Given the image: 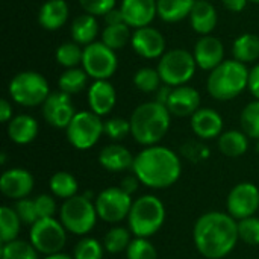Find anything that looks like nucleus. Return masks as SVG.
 I'll list each match as a JSON object with an SVG mask.
<instances>
[{"label":"nucleus","instance_id":"1","mask_svg":"<svg viewBox=\"0 0 259 259\" xmlns=\"http://www.w3.org/2000/svg\"><path fill=\"white\" fill-rule=\"evenodd\" d=\"M193 238L202 256L206 259L226 258L240 240L238 222L226 212H206L197 219Z\"/></svg>","mask_w":259,"mask_h":259},{"label":"nucleus","instance_id":"2","mask_svg":"<svg viewBox=\"0 0 259 259\" xmlns=\"http://www.w3.org/2000/svg\"><path fill=\"white\" fill-rule=\"evenodd\" d=\"M132 171L143 185L153 190H164L179 181L182 162L178 153L168 147L150 146L135 156Z\"/></svg>","mask_w":259,"mask_h":259},{"label":"nucleus","instance_id":"3","mask_svg":"<svg viewBox=\"0 0 259 259\" xmlns=\"http://www.w3.org/2000/svg\"><path fill=\"white\" fill-rule=\"evenodd\" d=\"M170 111L158 102H146L135 108L131 115V135L144 146H158L170 129Z\"/></svg>","mask_w":259,"mask_h":259},{"label":"nucleus","instance_id":"4","mask_svg":"<svg viewBox=\"0 0 259 259\" xmlns=\"http://www.w3.org/2000/svg\"><path fill=\"white\" fill-rule=\"evenodd\" d=\"M249 71L246 64L235 59H225L219 67L209 71L206 80L209 96L220 102L238 97L249 85Z\"/></svg>","mask_w":259,"mask_h":259},{"label":"nucleus","instance_id":"5","mask_svg":"<svg viewBox=\"0 0 259 259\" xmlns=\"http://www.w3.org/2000/svg\"><path fill=\"white\" fill-rule=\"evenodd\" d=\"M164 222L165 206L156 196L146 194L134 200L127 215V225L135 237L150 238L162 228Z\"/></svg>","mask_w":259,"mask_h":259},{"label":"nucleus","instance_id":"6","mask_svg":"<svg viewBox=\"0 0 259 259\" xmlns=\"http://www.w3.org/2000/svg\"><path fill=\"white\" fill-rule=\"evenodd\" d=\"M11 99L26 108H33L42 105L50 96V88L47 79L36 71H21L17 73L9 82Z\"/></svg>","mask_w":259,"mask_h":259},{"label":"nucleus","instance_id":"7","mask_svg":"<svg viewBox=\"0 0 259 259\" xmlns=\"http://www.w3.org/2000/svg\"><path fill=\"white\" fill-rule=\"evenodd\" d=\"M97 211L96 205L91 199L83 196H74L71 199L64 200L59 220L67 229L74 235H87L93 231L97 222Z\"/></svg>","mask_w":259,"mask_h":259},{"label":"nucleus","instance_id":"8","mask_svg":"<svg viewBox=\"0 0 259 259\" xmlns=\"http://www.w3.org/2000/svg\"><path fill=\"white\" fill-rule=\"evenodd\" d=\"M196 67L197 64L193 53L184 49H173L161 56L156 70L164 85L176 88L193 79Z\"/></svg>","mask_w":259,"mask_h":259},{"label":"nucleus","instance_id":"9","mask_svg":"<svg viewBox=\"0 0 259 259\" xmlns=\"http://www.w3.org/2000/svg\"><path fill=\"white\" fill-rule=\"evenodd\" d=\"M29 243L36 249L38 253L46 256L61 253L67 243V229L53 217L50 219H39L36 223L30 226L29 232Z\"/></svg>","mask_w":259,"mask_h":259},{"label":"nucleus","instance_id":"10","mask_svg":"<svg viewBox=\"0 0 259 259\" xmlns=\"http://www.w3.org/2000/svg\"><path fill=\"white\" fill-rule=\"evenodd\" d=\"M68 143L77 150H88L97 144L103 135V121L93 111L76 112L65 129Z\"/></svg>","mask_w":259,"mask_h":259},{"label":"nucleus","instance_id":"11","mask_svg":"<svg viewBox=\"0 0 259 259\" xmlns=\"http://www.w3.org/2000/svg\"><path fill=\"white\" fill-rule=\"evenodd\" d=\"M82 67L94 80H108L118 67L117 55L102 41H96L83 47Z\"/></svg>","mask_w":259,"mask_h":259},{"label":"nucleus","instance_id":"12","mask_svg":"<svg viewBox=\"0 0 259 259\" xmlns=\"http://www.w3.org/2000/svg\"><path fill=\"white\" fill-rule=\"evenodd\" d=\"M94 205L100 220L106 223H120L127 219L134 200L132 196L126 194L120 187H109L96 197Z\"/></svg>","mask_w":259,"mask_h":259},{"label":"nucleus","instance_id":"13","mask_svg":"<svg viewBox=\"0 0 259 259\" xmlns=\"http://www.w3.org/2000/svg\"><path fill=\"white\" fill-rule=\"evenodd\" d=\"M228 214L237 222L253 217L259 208V190L250 182L235 185L226 200Z\"/></svg>","mask_w":259,"mask_h":259},{"label":"nucleus","instance_id":"14","mask_svg":"<svg viewBox=\"0 0 259 259\" xmlns=\"http://www.w3.org/2000/svg\"><path fill=\"white\" fill-rule=\"evenodd\" d=\"M41 106L44 120L55 129H67V126L76 115L71 96L62 91L50 93V96Z\"/></svg>","mask_w":259,"mask_h":259},{"label":"nucleus","instance_id":"15","mask_svg":"<svg viewBox=\"0 0 259 259\" xmlns=\"http://www.w3.org/2000/svg\"><path fill=\"white\" fill-rule=\"evenodd\" d=\"M131 44L135 53L146 59L161 58L165 50V39L162 33L150 26L137 29L132 35Z\"/></svg>","mask_w":259,"mask_h":259},{"label":"nucleus","instance_id":"16","mask_svg":"<svg viewBox=\"0 0 259 259\" xmlns=\"http://www.w3.org/2000/svg\"><path fill=\"white\" fill-rule=\"evenodd\" d=\"M33 176L24 168H9L0 178V191L5 197L21 200L33 190Z\"/></svg>","mask_w":259,"mask_h":259},{"label":"nucleus","instance_id":"17","mask_svg":"<svg viewBox=\"0 0 259 259\" xmlns=\"http://www.w3.org/2000/svg\"><path fill=\"white\" fill-rule=\"evenodd\" d=\"M193 55L197 67L206 71H212L225 61V47L217 36L203 35L197 39Z\"/></svg>","mask_w":259,"mask_h":259},{"label":"nucleus","instance_id":"18","mask_svg":"<svg viewBox=\"0 0 259 259\" xmlns=\"http://www.w3.org/2000/svg\"><path fill=\"white\" fill-rule=\"evenodd\" d=\"M167 109L175 117H193L200 109V94L196 88L182 85L171 90Z\"/></svg>","mask_w":259,"mask_h":259},{"label":"nucleus","instance_id":"19","mask_svg":"<svg viewBox=\"0 0 259 259\" xmlns=\"http://www.w3.org/2000/svg\"><path fill=\"white\" fill-rule=\"evenodd\" d=\"M121 12L129 27H146L158 15L156 0H123Z\"/></svg>","mask_w":259,"mask_h":259},{"label":"nucleus","instance_id":"20","mask_svg":"<svg viewBox=\"0 0 259 259\" xmlns=\"http://www.w3.org/2000/svg\"><path fill=\"white\" fill-rule=\"evenodd\" d=\"M191 129L200 140H214L222 135L223 118L215 109L200 108L191 117Z\"/></svg>","mask_w":259,"mask_h":259},{"label":"nucleus","instance_id":"21","mask_svg":"<svg viewBox=\"0 0 259 259\" xmlns=\"http://www.w3.org/2000/svg\"><path fill=\"white\" fill-rule=\"evenodd\" d=\"M117 102L115 88L108 80H94L88 90V103L94 114L99 117L108 115Z\"/></svg>","mask_w":259,"mask_h":259},{"label":"nucleus","instance_id":"22","mask_svg":"<svg viewBox=\"0 0 259 259\" xmlns=\"http://www.w3.org/2000/svg\"><path fill=\"white\" fill-rule=\"evenodd\" d=\"M134 161H135V156L131 153V150L117 143L105 146L99 153L100 165L105 170L112 171V173H121V171L132 170Z\"/></svg>","mask_w":259,"mask_h":259},{"label":"nucleus","instance_id":"23","mask_svg":"<svg viewBox=\"0 0 259 259\" xmlns=\"http://www.w3.org/2000/svg\"><path fill=\"white\" fill-rule=\"evenodd\" d=\"M217 11L208 0H196L191 14H190V24L194 32L203 35H209L217 26Z\"/></svg>","mask_w":259,"mask_h":259},{"label":"nucleus","instance_id":"24","mask_svg":"<svg viewBox=\"0 0 259 259\" xmlns=\"http://www.w3.org/2000/svg\"><path fill=\"white\" fill-rule=\"evenodd\" d=\"M68 5L65 0H47L38 12V21L46 30H56L68 20Z\"/></svg>","mask_w":259,"mask_h":259},{"label":"nucleus","instance_id":"25","mask_svg":"<svg viewBox=\"0 0 259 259\" xmlns=\"http://www.w3.org/2000/svg\"><path fill=\"white\" fill-rule=\"evenodd\" d=\"M38 135V121L27 114H20L8 123V137L12 143L24 146L32 143Z\"/></svg>","mask_w":259,"mask_h":259},{"label":"nucleus","instance_id":"26","mask_svg":"<svg viewBox=\"0 0 259 259\" xmlns=\"http://www.w3.org/2000/svg\"><path fill=\"white\" fill-rule=\"evenodd\" d=\"M196 0H156L158 15L165 23H178L190 17Z\"/></svg>","mask_w":259,"mask_h":259},{"label":"nucleus","instance_id":"27","mask_svg":"<svg viewBox=\"0 0 259 259\" xmlns=\"http://www.w3.org/2000/svg\"><path fill=\"white\" fill-rule=\"evenodd\" d=\"M99 33V23L94 15L82 14L74 18L71 24V38L79 46H88L96 42V36Z\"/></svg>","mask_w":259,"mask_h":259},{"label":"nucleus","instance_id":"28","mask_svg":"<svg viewBox=\"0 0 259 259\" xmlns=\"http://www.w3.org/2000/svg\"><path fill=\"white\" fill-rule=\"evenodd\" d=\"M219 149L229 158H238L249 149V137L243 131H228L219 137Z\"/></svg>","mask_w":259,"mask_h":259},{"label":"nucleus","instance_id":"29","mask_svg":"<svg viewBox=\"0 0 259 259\" xmlns=\"http://www.w3.org/2000/svg\"><path fill=\"white\" fill-rule=\"evenodd\" d=\"M232 55L235 61L243 64L253 62L259 58V38L253 33L240 35L232 46Z\"/></svg>","mask_w":259,"mask_h":259},{"label":"nucleus","instance_id":"30","mask_svg":"<svg viewBox=\"0 0 259 259\" xmlns=\"http://www.w3.org/2000/svg\"><path fill=\"white\" fill-rule=\"evenodd\" d=\"M50 191L55 197L67 200L77 196V181L68 171H58L49 181Z\"/></svg>","mask_w":259,"mask_h":259},{"label":"nucleus","instance_id":"31","mask_svg":"<svg viewBox=\"0 0 259 259\" xmlns=\"http://www.w3.org/2000/svg\"><path fill=\"white\" fill-rule=\"evenodd\" d=\"M21 228V220L15 209L9 206L0 208V241L2 244L17 240Z\"/></svg>","mask_w":259,"mask_h":259},{"label":"nucleus","instance_id":"32","mask_svg":"<svg viewBox=\"0 0 259 259\" xmlns=\"http://www.w3.org/2000/svg\"><path fill=\"white\" fill-rule=\"evenodd\" d=\"M88 74L83 68H67L58 79V87L62 93H67L70 96L80 93L85 90L88 83Z\"/></svg>","mask_w":259,"mask_h":259},{"label":"nucleus","instance_id":"33","mask_svg":"<svg viewBox=\"0 0 259 259\" xmlns=\"http://www.w3.org/2000/svg\"><path fill=\"white\" fill-rule=\"evenodd\" d=\"M131 39H132L131 27L126 23L105 26V29L102 32V42L105 46H108L109 49H112L114 52L123 49L127 44V41H131Z\"/></svg>","mask_w":259,"mask_h":259},{"label":"nucleus","instance_id":"34","mask_svg":"<svg viewBox=\"0 0 259 259\" xmlns=\"http://www.w3.org/2000/svg\"><path fill=\"white\" fill-rule=\"evenodd\" d=\"M131 235H132L131 229H126L123 226L111 228L103 238L105 250L109 253H121V252L127 250L129 244L132 243Z\"/></svg>","mask_w":259,"mask_h":259},{"label":"nucleus","instance_id":"35","mask_svg":"<svg viewBox=\"0 0 259 259\" xmlns=\"http://www.w3.org/2000/svg\"><path fill=\"white\" fill-rule=\"evenodd\" d=\"M82 56H83V49L74 41L61 44L55 53L56 62L65 68H76L79 64H82Z\"/></svg>","mask_w":259,"mask_h":259},{"label":"nucleus","instance_id":"36","mask_svg":"<svg viewBox=\"0 0 259 259\" xmlns=\"http://www.w3.org/2000/svg\"><path fill=\"white\" fill-rule=\"evenodd\" d=\"M0 259H39L36 249L21 240H14L11 243H6L2 246Z\"/></svg>","mask_w":259,"mask_h":259},{"label":"nucleus","instance_id":"37","mask_svg":"<svg viewBox=\"0 0 259 259\" xmlns=\"http://www.w3.org/2000/svg\"><path fill=\"white\" fill-rule=\"evenodd\" d=\"M243 132L253 140H259V100H253L241 112L240 117Z\"/></svg>","mask_w":259,"mask_h":259},{"label":"nucleus","instance_id":"38","mask_svg":"<svg viewBox=\"0 0 259 259\" xmlns=\"http://www.w3.org/2000/svg\"><path fill=\"white\" fill-rule=\"evenodd\" d=\"M161 76L158 70L150 67L140 68L134 76V85L143 93H156L161 87Z\"/></svg>","mask_w":259,"mask_h":259},{"label":"nucleus","instance_id":"39","mask_svg":"<svg viewBox=\"0 0 259 259\" xmlns=\"http://www.w3.org/2000/svg\"><path fill=\"white\" fill-rule=\"evenodd\" d=\"M103 244H100L96 238L85 237L82 238L73 250L74 259H103Z\"/></svg>","mask_w":259,"mask_h":259},{"label":"nucleus","instance_id":"40","mask_svg":"<svg viewBox=\"0 0 259 259\" xmlns=\"http://www.w3.org/2000/svg\"><path fill=\"white\" fill-rule=\"evenodd\" d=\"M181 155L193 164H200L209 158L211 152H209V147L203 144L202 141L188 140L181 146Z\"/></svg>","mask_w":259,"mask_h":259},{"label":"nucleus","instance_id":"41","mask_svg":"<svg viewBox=\"0 0 259 259\" xmlns=\"http://www.w3.org/2000/svg\"><path fill=\"white\" fill-rule=\"evenodd\" d=\"M127 259H158L156 247L149 241V238L135 237L126 250Z\"/></svg>","mask_w":259,"mask_h":259},{"label":"nucleus","instance_id":"42","mask_svg":"<svg viewBox=\"0 0 259 259\" xmlns=\"http://www.w3.org/2000/svg\"><path fill=\"white\" fill-rule=\"evenodd\" d=\"M103 134L109 137L112 141L124 140L127 135H131V121L120 117L109 118L103 121Z\"/></svg>","mask_w":259,"mask_h":259},{"label":"nucleus","instance_id":"43","mask_svg":"<svg viewBox=\"0 0 259 259\" xmlns=\"http://www.w3.org/2000/svg\"><path fill=\"white\" fill-rule=\"evenodd\" d=\"M238 237L249 246H259V219L249 217L238 222Z\"/></svg>","mask_w":259,"mask_h":259},{"label":"nucleus","instance_id":"44","mask_svg":"<svg viewBox=\"0 0 259 259\" xmlns=\"http://www.w3.org/2000/svg\"><path fill=\"white\" fill-rule=\"evenodd\" d=\"M21 220V223L32 226L33 223L38 222V214H36V208H35V200L30 199H21L17 200L15 208H14Z\"/></svg>","mask_w":259,"mask_h":259},{"label":"nucleus","instance_id":"45","mask_svg":"<svg viewBox=\"0 0 259 259\" xmlns=\"http://www.w3.org/2000/svg\"><path fill=\"white\" fill-rule=\"evenodd\" d=\"M82 9L85 14L94 15V17H105L109 11L115 8V0H79Z\"/></svg>","mask_w":259,"mask_h":259},{"label":"nucleus","instance_id":"46","mask_svg":"<svg viewBox=\"0 0 259 259\" xmlns=\"http://www.w3.org/2000/svg\"><path fill=\"white\" fill-rule=\"evenodd\" d=\"M35 200V208L39 219H50L56 214V202L52 196L49 194H39Z\"/></svg>","mask_w":259,"mask_h":259},{"label":"nucleus","instance_id":"47","mask_svg":"<svg viewBox=\"0 0 259 259\" xmlns=\"http://www.w3.org/2000/svg\"><path fill=\"white\" fill-rule=\"evenodd\" d=\"M140 184H141V182H140V179L137 178V175H127V176H124V178L121 179L120 188H121L126 194L132 196L134 193H137Z\"/></svg>","mask_w":259,"mask_h":259},{"label":"nucleus","instance_id":"48","mask_svg":"<svg viewBox=\"0 0 259 259\" xmlns=\"http://www.w3.org/2000/svg\"><path fill=\"white\" fill-rule=\"evenodd\" d=\"M247 88L252 93V96H255V99L259 100V64L255 65L249 71V85H247Z\"/></svg>","mask_w":259,"mask_h":259},{"label":"nucleus","instance_id":"49","mask_svg":"<svg viewBox=\"0 0 259 259\" xmlns=\"http://www.w3.org/2000/svg\"><path fill=\"white\" fill-rule=\"evenodd\" d=\"M105 23H106V26H111V24H121V23H124V17H123V12H121V9H112V11H109L105 17Z\"/></svg>","mask_w":259,"mask_h":259},{"label":"nucleus","instance_id":"50","mask_svg":"<svg viewBox=\"0 0 259 259\" xmlns=\"http://www.w3.org/2000/svg\"><path fill=\"white\" fill-rule=\"evenodd\" d=\"M12 118H14L12 117V105L6 99H2V102H0V121L9 123Z\"/></svg>","mask_w":259,"mask_h":259},{"label":"nucleus","instance_id":"51","mask_svg":"<svg viewBox=\"0 0 259 259\" xmlns=\"http://www.w3.org/2000/svg\"><path fill=\"white\" fill-rule=\"evenodd\" d=\"M171 90H173V88L168 87V85H161L159 90L155 93V102H158V103L167 106V102H168V99H170Z\"/></svg>","mask_w":259,"mask_h":259},{"label":"nucleus","instance_id":"52","mask_svg":"<svg viewBox=\"0 0 259 259\" xmlns=\"http://www.w3.org/2000/svg\"><path fill=\"white\" fill-rule=\"evenodd\" d=\"M222 2H223L225 8H226L228 11H232V12H241V11L246 8V5H247V2H249V0H222Z\"/></svg>","mask_w":259,"mask_h":259},{"label":"nucleus","instance_id":"53","mask_svg":"<svg viewBox=\"0 0 259 259\" xmlns=\"http://www.w3.org/2000/svg\"><path fill=\"white\" fill-rule=\"evenodd\" d=\"M44 259H74L73 256H70V255H65V253H56V255H50V256H46Z\"/></svg>","mask_w":259,"mask_h":259},{"label":"nucleus","instance_id":"54","mask_svg":"<svg viewBox=\"0 0 259 259\" xmlns=\"http://www.w3.org/2000/svg\"><path fill=\"white\" fill-rule=\"evenodd\" d=\"M0 164H6V155L2 153V159H0Z\"/></svg>","mask_w":259,"mask_h":259},{"label":"nucleus","instance_id":"55","mask_svg":"<svg viewBox=\"0 0 259 259\" xmlns=\"http://www.w3.org/2000/svg\"><path fill=\"white\" fill-rule=\"evenodd\" d=\"M256 152H258L259 155V140H256Z\"/></svg>","mask_w":259,"mask_h":259},{"label":"nucleus","instance_id":"56","mask_svg":"<svg viewBox=\"0 0 259 259\" xmlns=\"http://www.w3.org/2000/svg\"><path fill=\"white\" fill-rule=\"evenodd\" d=\"M249 2H253V3H259V0H249Z\"/></svg>","mask_w":259,"mask_h":259},{"label":"nucleus","instance_id":"57","mask_svg":"<svg viewBox=\"0 0 259 259\" xmlns=\"http://www.w3.org/2000/svg\"><path fill=\"white\" fill-rule=\"evenodd\" d=\"M208 2H211V0H208Z\"/></svg>","mask_w":259,"mask_h":259}]
</instances>
